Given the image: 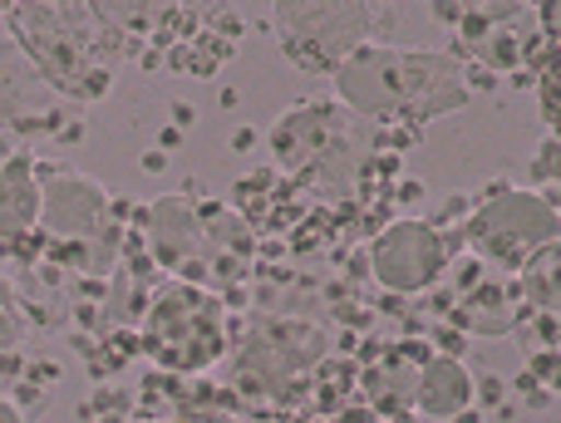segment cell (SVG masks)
<instances>
[{
  "mask_svg": "<svg viewBox=\"0 0 561 423\" xmlns=\"http://www.w3.org/2000/svg\"><path fill=\"white\" fill-rule=\"evenodd\" d=\"M335 99L369 124H434L473 99L468 69L444 49L365 45L335 69Z\"/></svg>",
  "mask_w": 561,
  "mask_h": 423,
  "instance_id": "1",
  "label": "cell"
},
{
  "mask_svg": "<svg viewBox=\"0 0 561 423\" xmlns=\"http://www.w3.org/2000/svg\"><path fill=\"white\" fill-rule=\"evenodd\" d=\"M5 25L25 65L45 79V89L75 99H99L118 65V30L108 15L84 5H15Z\"/></svg>",
  "mask_w": 561,
  "mask_h": 423,
  "instance_id": "2",
  "label": "cell"
},
{
  "mask_svg": "<svg viewBox=\"0 0 561 423\" xmlns=\"http://www.w3.org/2000/svg\"><path fill=\"white\" fill-rule=\"evenodd\" d=\"M144 345L158 365L178 369V375H203V369H213L217 359L227 355V345H232L222 300L207 286H193V281L168 286L144 320Z\"/></svg>",
  "mask_w": 561,
  "mask_h": 423,
  "instance_id": "3",
  "label": "cell"
},
{
  "mask_svg": "<svg viewBox=\"0 0 561 423\" xmlns=\"http://www.w3.org/2000/svg\"><path fill=\"white\" fill-rule=\"evenodd\" d=\"M394 15L375 5H276L272 30L286 59L306 75H335L355 49L375 45V35Z\"/></svg>",
  "mask_w": 561,
  "mask_h": 423,
  "instance_id": "4",
  "label": "cell"
},
{
  "mask_svg": "<svg viewBox=\"0 0 561 423\" xmlns=\"http://www.w3.org/2000/svg\"><path fill=\"white\" fill-rule=\"evenodd\" d=\"M463 237L493 266H523L527 256H537L561 237V207L557 197L533 193V187H507L468 217Z\"/></svg>",
  "mask_w": 561,
  "mask_h": 423,
  "instance_id": "5",
  "label": "cell"
},
{
  "mask_svg": "<svg viewBox=\"0 0 561 423\" xmlns=\"http://www.w3.org/2000/svg\"><path fill=\"white\" fill-rule=\"evenodd\" d=\"M325 335L300 320H262L247 335L242 355H237V379L252 395H286L296 379H306V369L320 359Z\"/></svg>",
  "mask_w": 561,
  "mask_h": 423,
  "instance_id": "6",
  "label": "cell"
},
{
  "mask_svg": "<svg viewBox=\"0 0 561 423\" xmlns=\"http://www.w3.org/2000/svg\"><path fill=\"white\" fill-rule=\"evenodd\" d=\"M369 266L375 281L394 296H419V290L438 286V276L448 271V241L434 221H389L369 247Z\"/></svg>",
  "mask_w": 561,
  "mask_h": 423,
  "instance_id": "7",
  "label": "cell"
},
{
  "mask_svg": "<svg viewBox=\"0 0 561 423\" xmlns=\"http://www.w3.org/2000/svg\"><path fill=\"white\" fill-rule=\"evenodd\" d=\"M144 227H148V247H153V256L163 261L168 271H178V276L193 281V286L207 276L217 247H213V227H207L203 207H193L187 197L168 193L148 207Z\"/></svg>",
  "mask_w": 561,
  "mask_h": 423,
  "instance_id": "8",
  "label": "cell"
},
{
  "mask_svg": "<svg viewBox=\"0 0 561 423\" xmlns=\"http://www.w3.org/2000/svg\"><path fill=\"white\" fill-rule=\"evenodd\" d=\"M39 227L65 241H104L114 227V203L89 173L39 178Z\"/></svg>",
  "mask_w": 561,
  "mask_h": 423,
  "instance_id": "9",
  "label": "cell"
},
{
  "mask_svg": "<svg viewBox=\"0 0 561 423\" xmlns=\"http://www.w3.org/2000/svg\"><path fill=\"white\" fill-rule=\"evenodd\" d=\"M345 138V118H335V108L325 104H296L290 114H280L272 148L280 158V168L290 173H306V168L325 163V153Z\"/></svg>",
  "mask_w": 561,
  "mask_h": 423,
  "instance_id": "10",
  "label": "cell"
},
{
  "mask_svg": "<svg viewBox=\"0 0 561 423\" xmlns=\"http://www.w3.org/2000/svg\"><path fill=\"white\" fill-rule=\"evenodd\" d=\"M478 395V379L468 375L463 359L454 355H434L424 369H419V389H414V404L424 419H458Z\"/></svg>",
  "mask_w": 561,
  "mask_h": 423,
  "instance_id": "11",
  "label": "cell"
},
{
  "mask_svg": "<svg viewBox=\"0 0 561 423\" xmlns=\"http://www.w3.org/2000/svg\"><path fill=\"white\" fill-rule=\"evenodd\" d=\"M39 227V173L25 153L0 163V241L25 237Z\"/></svg>",
  "mask_w": 561,
  "mask_h": 423,
  "instance_id": "12",
  "label": "cell"
},
{
  "mask_svg": "<svg viewBox=\"0 0 561 423\" xmlns=\"http://www.w3.org/2000/svg\"><path fill=\"white\" fill-rule=\"evenodd\" d=\"M45 114V79L25 65L20 49H0V118Z\"/></svg>",
  "mask_w": 561,
  "mask_h": 423,
  "instance_id": "13",
  "label": "cell"
},
{
  "mask_svg": "<svg viewBox=\"0 0 561 423\" xmlns=\"http://www.w3.org/2000/svg\"><path fill=\"white\" fill-rule=\"evenodd\" d=\"M517 271H523L527 306H533L537 316H557V306H561V247L557 241L552 247H542L537 256H527Z\"/></svg>",
  "mask_w": 561,
  "mask_h": 423,
  "instance_id": "14",
  "label": "cell"
},
{
  "mask_svg": "<svg viewBox=\"0 0 561 423\" xmlns=\"http://www.w3.org/2000/svg\"><path fill=\"white\" fill-rule=\"evenodd\" d=\"M463 325L478 330V335H507V330L517 325L513 310H507V290L503 286H483L463 306Z\"/></svg>",
  "mask_w": 561,
  "mask_h": 423,
  "instance_id": "15",
  "label": "cell"
},
{
  "mask_svg": "<svg viewBox=\"0 0 561 423\" xmlns=\"http://www.w3.org/2000/svg\"><path fill=\"white\" fill-rule=\"evenodd\" d=\"M557 173H561V138L557 134H547L542 138V148H537V158H533V193H547V197H557Z\"/></svg>",
  "mask_w": 561,
  "mask_h": 423,
  "instance_id": "16",
  "label": "cell"
},
{
  "mask_svg": "<svg viewBox=\"0 0 561 423\" xmlns=\"http://www.w3.org/2000/svg\"><path fill=\"white\" fill-rule=\"evenodd\" d=\"M537 104H542L547 134H557V118H561V108H557V55H547V75H542V89H537Z\"/></svg>",
  "mask_w": 561,
  "mask_h": 423,
  "instance_id": "17",
  "label": "cell"
},
{
  "mask_svg": "<svg viewBox=\"0 0 561 423\" xmlns=\"http://www.w3.org/2000/svg\"><path fill=\"white\" fill-rule=\"evenodd\" d=\"M20 340V310H15V296H10V286L0 281V350H10Z\"/></svg>",
  "mask_w": 561,
  "mask_h": 423,
  "instance_id": "18",
  "label": "cell"
},
{
  "mask_svg": "<svg viewBox=\"0 0 561 423\" xmlns=\"http://www.w3.org/2000/svg\"><path fill=\"white\" fill-rule=\"evenodd\" d=\"M0 423H25V414H20L10 399H0Z\"/></svg>",
  "mask_w": 561,
  "mask_h": 423,
  "instance_id": "19",
  "label": "cell"
}]
</instances>
